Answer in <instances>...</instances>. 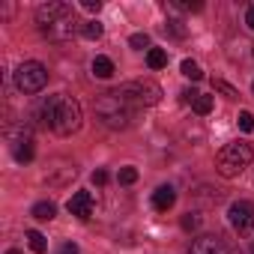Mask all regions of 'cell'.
Returning <instances> with one entry per match:
<instances>
[{
  "instance_id": "1",
  "label": "cell",
  "mask_w": 254,
  "mask_h": 254,
  "mask_svg": "<svg viewBox=\"0 0 254 254\" xmlns=\"http://www.w3.org/2000/svg\"><path fill=\"white\" fill-rule=\"evenodd\" d=\"M36 24L39 30L51 39V42H66L75 36L78 30V18L75 9L69 3H60V0H51V3H42L36 9Z\"/></svg>"
},
{
  "instance_id": "2",
  "label": "cell",
  "mask_w": 254,
  "mask_h": 254,
  "mask_svg": "<svg viewBox=\"0 0 254 254\" xmlns=\"http://www.w3.org/2000/svg\"><path fill=\"white\" fill-rule=\"evenodd\" d=\"M135 114H138V105L123 90H111V93H102L96 99V117L108 129H126L135 120Z\"/></svg>"
},
{
  "instance_id": "3",
  "label": "cell",
  "mask_w": 254,
  "mask_h": 254,
  "mask_svg": "<svg viewBox=\"0 0 254 254\" xmlns=\"http://www.w3.org/2000/svg\"><path fill=\"white\" fill-rule=\"evenodd\" d=\"M251 162H254V147H251V144H245V141H233V144H227V147H221V150H218L215 168H218V174H221V177L233 180V177H239Z\"/></svg>"
},
{
  "instance_id": "4",
  "label": "cell",
  "mask_w": 254,
  "mask_h": 254,
  "mask_svg": "<svg viewBox=\"0 0 254 254\" xmlns=\"http://www.w3.org/2000/svg\"><path fill=\"white\" fill-rule=\"evenodd\" d=\"M51 129L57 132V135H75L78 129H81V105H78V99H72V96H66V93H60V96H54V114H51Z\"/></svg>"
},
{
  "instance_id": "5",
  "label": "cell",
  "mask_w": 254,
  "mask_h": 254,
  "mask_svg": "<svg viewBox=\"0 0 254 254\" xmlns=\"http://www.w3.org/2000/svg\"><path fill=\"white\" fill-rule=\"evenodd\" d=\"M45 84H48V69L36 60H27L15 69V87L21 93H39Z\"/></svg>"
},
{
  "instance_id": "6",
  "label": "cell",
  "mask_w": 254,
  "mask_h": 254,
  "mask_svg": "<svg viewBox=\"0 0 254 254\" xmlns=\"http://www.w3.org/2000/svg\"><path fill=\"white\" fill-rule=\"evenodd\" d=\"M126 96H129L138 108H144V105H156L159 99H162V87L156 84V81H150V78H144V81H129L126 87H120Z\"/></svg>"
},
{
  "instance_id": "7",
  "label": "cell",
  "mask_w": 254,
  "mask_h": 254,
  "mask_svg": "<svg viewBox=\"0 0 254 254\" xmlns=\"http://www.w3.org/2000/svg\"><path fill=\"white\" fill-rule=\"evenodd\" d=\"M227 218H230V227L245 233L254 227V203L251 200H233L230 209H227Z\"/></svg>"
},
{
  "instance_id": "8",
  "label": "cell",
  "mask_w": 254,
  "mask_h": 254,
  "mask_svg": "<svg viewBox=\"0 0 254 254\" xmlns=\"http://www.w3.org/2000/svg\"><path fill=\"white\" fill-rule=\"evenodd\" d=\"M189 254H230V248L224 245V239H221V236L206 233V236H197V239L191 242Z\"/></svg>"
},
{
  "instance_id": "9",
  "label": "cell",
  "mask_w": 254,
  "mask_h": 254,
  "mask_svg": "<svg viewBox=\"0 0 254 254\" xmlns=\"http://www.w3.org/2000/svg\"><path fill=\"white\" fill-rule=\"evenodd\" d=\"M66 209L75 215V218H81V221H87L90 215H93V194L90 191H75L72 197H69V203H66Z\"/></svg>"
},
{
  "instance_id": "10",
  "label": "cell",
  "mask_w": 254,
  "mask_h": 254,
  "mask_svg": "<svg viewBox=\"0 0 254 254\" xmlns=\"http://www.w3.org/2000/svg\"><path fill=\"white\" fill-rule=\"evenodd\" d=\"M12 156H15V162H33V138L24 132V135H12Z\"/></svg>"
},
{
  "instance_id": "11",
  "label": "cell",
  "mask_w": 254,
  "mask_h": 254,
  "mask_svg": "<svg viewBox=\"0 0 254 254\" xmlns=\"http://www.w3.org/2000/svg\"><path fill=\"white\" fill-rule=\"evenodd\" d=\"M174 203H177V191H174V186H159V189L153 191V206H156L159 212H168Z\"/></svg>"
},
{
  "instance_id": "12",
  "label": "cell",
  "mask_w": 254,
  "mask_h": 254,
  "mask_svg": "<svg viewBox=\"0 0 254 254\" xmlns=\"http://www.w3.org/2000/svg\"><path fill=\"white\" fill-rule=\"evenodd\" d=\"M93 75L96 78H111L114 75V60L111 57H96L93 60Z\"/></svg>"
},
{
  "instance_id": "13",
  "label": "cell",
  "mask_w": 254,
  "mask_h": 254,
  "mask_svg": "<svg viewBox=\"0 0 254 254\" xmlns=\"http://www.w3.org/2000/svg\"><path fill=\"white\" fill-rule=\"evenodd\" d=\"M57 215V206L51 203V200H39L36 206H33V218H39V221H51Z\"/></svg>"
},
{
  "instance_id": "14",
  "label": "cell",
  "mask_w": 254,
  "mask_h": 254,
  "mask_svg": "<svg viewBox=\"0 0 254 254\" xmlns=\"http://www.w3.org/2000/svg\"><path fill=\"white\" fill-rule=\"evenodd\" d=\"M27 245H30L33 254H45V251H48V239H45L39 230H27Z\"/></svg>"
},
{
  "instance_id": "15",
  "label": "cell",
  "mask_w": 254,
  "mask_h": 254,
  "mask_svg": "<svg viewBox=\"0 0 254 254\" xmlns=\"http://www.w3.org/2000/svg\"><path fill=\"white\" fill-rule=\"evenodd\" d=\"M147 66H150V69H165V66H168V54H165L162 48H150V51H147Z\"/></svg>"
},
{
  "instance_id": "16",
  "label": "cell",
  "mask_w": 254,
  "mask_h": 254,
  "mask_svg": "<svg viewBox=\"0 0 254 254\" xmlns=\"http://www.w3.org/2000/svg\"><path fill=\"white\" fill-rule=\"evenodd\" d=\"M191 108H194V114L206 117V114L212 111V96H203V93H200V96H197V99L191 102Z\"/></svg>"
},
{
  "instance_id": "17",
  "label": "cell",
  "mask_w": 254,
  "mask_h": 254,
  "mask_svg": "<svg viewBox=\"0 0 254 254\" xmlns=\"http://www.w3.org/2000/svg\"><path fill=\"white\" fill-rule=\"evenodd\" d=\"M180 69H183V75H186V78H191V81H200V78H203V72H200V66H197L194 60H183V66H180Z\"/></svg>"
},
{
  "instance_id": "18",
  "label": "cell",
  "mask_w": 254,
  "mask_h": 254,
  "mask_svg": "<svg viewBox=\"0 0 254 254\" xmlns=\"http://www.w3.org/2000/svg\"><path fill=\"white\" fill-rule=\"evenodd\" d=\"M81 36H84V39H99V36H102V24H99V21H87V24L81 27Z\"/></svg>"
},
{
  "instance_id": "19",
  "label": "cell",
  "mask_w": 254,
  "mask_h": 254,
  "mask_svg": "<svg viewBox=\"0 0 254 254\" xmlns=\"http://www.w3.org/2000/svg\"><path fill=\"white\" fill-rule=\"evenodd\" d=\"M212 90H218V93H224L227 99H239V90H236V87H230L227 81H212Z\"/></svg>"
},
{
  "instance_id": "20",
  "label": "cell",
  "mask_w": 254,
  "mask_h": 254,
  "mask_svg": "<svg viewBox=\"0 0 254 254\" xmlns=\"http://www.w3.org/2000/svg\"><path fill=\"white\" fill-rule=\"evenodd\" d=\"M180 224H183V230H186V233H191V230H197V227H200V215H197V212H189V215H183V221H180Z\"/></svg>"
},
{
  "instance_id": "21",
  "label": "cell",
  "mask_w": 254,
  "mask_h": 254,
  "mask_svg": "<svg viewBox=\"0 0 254 254\" xmlns=\"http://www.w3.org/2000/svg\"><path fill=\"white\" fill-rule=\"evenodd\" d=\"M117 180H120L123 186H132V183L138 180V171H135V168H120V174H117Z\"/></svg>"
},
{
  "instance_id": "22",
  "label": "cell",
  "mask_w": 254,
  "mask_h": 254,
  "mask_svg": "<svg viewBox=\"0 0 254 254\" xmlns=\"http://www.w3.org/2000/svg\"><path fill=\"white\" fill-rule=\"evenodd\" d=\"M171 9H177V12H200L203 9V3H180V0H174V3H168Z\"/></svg>"
},
{
  "instance_id": "23",
  "label": "cell",
  "mask_w": 254,
  "mask_h": 254,
  "mask_svg": "<svg viewBox=\"0 0 254 254\" xmlns=\"http://www.w3.org/2000/svg\"><path fill=\"white\" fill-rule=\"evenodd\" d=\"M239 129L242 132H254V114L251 111H242L239 114Z\"/></svg>"
},
{
  "instance_id": "24",
  "label": "cell",
  "mask_w": 254,
  "mask_h": 254,
  "mask_svg": "<svg viewBox=\"0 0 254 254\" xmlns=\"http://www.w3.org/2000/svg\"><path fill=\"white\" fill-rule=\"evenodd\" d=\"M129 45L138 48V51H144V48H150V36H147V33H135V36L129 39Z\"/></svg>"
},
{
  "instance_id": "25",
  "label": "cell",
  "mask_w": 254,
  "mask_h": 254,
  "mask_svg": "<svg viewBox=\"0 0 254 254\" xmlns=\"http://www.w3.org/2000/svg\"><path fill=\"white\" fill-rule=\"evenodd\" d=\"M168 30H171L177 39H183V36H186V27H183V21H168Z\"/></svg>"
},
{
  "instance_id": "26",
  "label": "cell",
  "mask_w": 254,
  "mask_h": 254,
  "mask_svg": "<svg viewBox=\"0 0 254 254\" xmlns=\"http://www.w3.org/2000/svg\"><path fill=\"white\" fill-rule=\"evenodd\" d=\"M84 9L87 12H99L102 9V0H84Z\"/></svg>"
},
{
  "instance_id": "27",
  "label": "cell",
  "mask_w": 254,
  "mask_h": 254,
  "mask_svg": "<svg viewBox=\"0 0 254 254\" xmlns=\"http://www.w3.org/2000/svg\"><path fill=\"white\" fill-rule=\"evenodd\" d=\"M197 96H200L197 90H183V102H186V105H191V102H194Z\"/></svg>"
},
{
  "instance_id": "28",
  "label": "cell",
  "mask_w": 254,
  "mask_h": 254,
  "mask_svg": "<svg viewBox=\"0 0 254 254\" xmlns=\"http://www.w3.org/2000/svg\"><path fill=\"white\" fill-rule=\"evenodd\" d=\"M93 183H96V186H105V183H108V174H105V171H93Z\"/></svg>"
},
{
  "instance_id": "29",
  "label": "cell",
  "mask_w": 254,
  "mask_h": 254,
  "mask_svg": "<svg viewBox=\"0 0 254 254\" xmlns=\"http://www.w3.org/2000/svg\"><path fill=\"white\" fill-rule=\"evenodd\" d=\"M60 254H81V251H78V245H75V242H66V245L60 248Z\"/></svg>"
},
{
  "instance_id": "30",
  "label": "cell",
  "mask_w": 254,
  "mask_h": 254,
  "mask_svg": "<svg viewBox=\"0 0 254 254\" xmlns=\"http://www.w3.org/2000/svg\"><path fill=\"white\" fill-rule=\"evenodd\" d=\"M245 24L254 30V6H248V12H245Z\"/></svg>"
},
{
  "instance_id": "31",
  "label": "cell",
  "mask_w": 254,
  "mask_h": 254,
  "mask_svg": "<svg viewBox=\"0 0 254 254\" xmlns=\"http://www.w3.org/2000/svg\"><path fill=\"white\" fill-rule=\"evenodd\" d=\"M6 254H21V251H18V248H9V251H6Z\"/></svg>"
},
{
  "instance_id": "32",
  "label": "cell",
  "mask_w": 254,
  "mask_h": 254,
  "mask_svg": "<svg viewBox=\"0 0 254 254\" xmlns=\"http://www.w3.org/2000/svg\"><path fill=\"white\" fill-rule=\"evenodd\" d=\"M251 254H254V245H251Z\"/></svg>"
},
{
  "instance_id": "33",
  "label": "cell",
  "mask_w": 254,
  "mask_h": 254,
  "mask_svg": "<svg viewBox=\"0 0 254 254\" xmlns=\"http://www.w3.org/2000/svg\"><path fill=\"white\" fill-rule=\"evenodd\" d=\"M251 90H254V84H251Z\"/></svg>"
}]
</instances>
